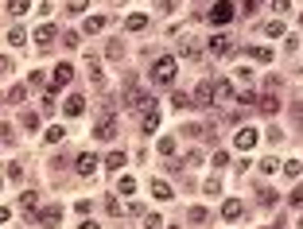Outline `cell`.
Returning <instances> with one entry per match:
<instances>
[{
    "mask_svg": "<svg viewBox=\"0 0 303 229\" xmlns=\"http://www.w3.org/2000/svg\"><path fill=\"white\" fill-rule=\"evenodd\" d=\"M105 167H109V171H121V167H125V151H109Z\"/></svg>",
    "mask_w": 303,
    "mask_h": 229,
    "instance_id": "ac0fdd59",
    "label": "cell"
},
{
    "mask_svg": "<svg viewBox=\"0 0 303 229\" xmlns=\"http://www.w3.org/2000/svg\"><path fill=\"white\" fill-rule=\"evenodd\" d=\"M121 51H125V47H121V39H109V59H125Z\"/></svg>",
    "mask_w": 303,
    "mask_h": 229,
    "instance_id": "484cf974",
    "label": "cell"
},
{
    "mask_svg": "<svg viewBox=\"0 0 303 229\" xmlns=\"http://www.w3.org/2000/svg\"><path fill=\"white\" fill-rule=\"evenodd\" d=\"M218 97V82H198V89H195V105H210Z\"/></svg>",
    "mask_w": 303,
    "mask_h": 229,
    "instance_id": "277c9868",
    "label": "cell"
},
{
    "mask_svg": "<svg viewBox=\"0 0 303 229\" xmlns=\"http://www.w3.org/2000/svg\"><path fill=\"white\" fill-rule=\"evenodd\" d=\"M152 194H156L160 202H167V198H171V194H175V190H171L167 183H160V179H152Z\"/></svg>",
    "mask_w": 303,
    "mask_h": 229,
    "instance_id": "2e32d148",
    "label": "cell"
},
{
    "mask_svg": "<svg viewBox=\"0 0 303 229\" xmlns=\"http://www.w3.org/2000/svg\"><path fill=\"white\" fill-rule=\"evenodd\" d=\"M253 59H257V62H268V59H272V51H268V47H253Z\"/></svg>",
    "mask_w": 303,
    "mask_h": 229,
    "instance_id": "d4e9b609",
    "label": "cell"
},
{
    "mask_svg": "<svg viewBox=\"0 0 303 229\" xmlns=\"http://www.w3.org/2000/svg\"><path fill=\"white\" fill-rule=\"evenodd\" d=\"M70 78H74V66H70V62H59V66H54V86H51V93H54L59 86H66Z\"/></svg>",
    "mask_w": 303,
    "mask_h": 229,
    "instance_id": "9c48e42d",
    "label": "cell"
},
{
    "mask_svg": "<svg viewBox=\"0 0 303 229\" xmlns=\"http://www.w3.org/2000/svg\"><path fill=\"white\" fill-rule=\"evenodd\" d=\"M175 8V0H156V12H171Z\"/></svg>",
    "mask_w": 303,
    "mask_h": 229,
    "instance_id": "836d02e7",
    "label": "cell"
},
{
    "mask_svg": "<svg viewBox=\"0 0 303 229\" xmlns=\"http://www.w3.org/2000/svg\"><path fill=\"white\" fill-rule=\"evenodd\" d=\"M24 128H27V132H39V117L35 113H24Z\"/></svg>",
    "mask_w": 303,
    "mask_h": 229,
    "instance_id": "603a6c76",
    "label": "cell"
},
{
    "mask_svg": "<svg viewBox=\"0 0 303 229\" xmlns=\"http://www.w3.org/2000/svg\"><path fill=\"white\" fill-rule=\"evenodd\" d=\"M253 144H257V128H241V132H237V148L249 151Z\"/></svg>",
    "mask_w": 303,
    "mask_h": 229,
    "instance_id": "5bb4252c",
    "label": "cell"
},
{
    "mask_svg": "<svg viewBox=\"0 0 303 229\" xmlns=\"http://www.w3.org/2000/svg\"><path fill=\"white\" fill-rule=\"evenodd\" d=\"M230 20H233V4L230 0H218L210 8V24H230Z\"/></svg>",
    "mask_w": 303,
    "mask_h": 229,
    "instance_id": "5b68a950",
    "label": "cell"
},
{
    "mask_svg": "<svg viewBox=\"0 0 303 229\" xmlns=\"http://www.w3.org/2000/svg\"><path fill=\"white\" fill-rule=\"evenodd\" d=\"M160 128V113H148V121H144V132H156Z\"/></svg>",
    "mask_w": 303,
    "mask_h": 229,
    "instance_id": "83f0119b",
    "label": "cell"
},
{
    "mask_svg": "<svg viewBox=\"0 0 303 229\" xmlns=\"http://www.w3.org/2000/svg\"><path fill=\"white\" fill-rule=\"evenodd\" d=\"M31 8V0H8V12L12 16H20V12H27Z\"/></svg>",
    "mask_w": 303,
    "mask_h": 229,
    "instance_id": "7402d4cb",
    "label": "cell"
},
{
    "mask_svg": "<svg viewBox=\"0 0 303 229\" xmlns=\"http://www.w3.org/2000/svg\"><path fill=\"white\" fill-rule=\"evenodd\" d=\"M163 221H160V214H144V229H160Z\"/></svg>",
    "mask_w": 303,
    "mask_h": 229,
    "instance_id": "4dcf8cb0",
    "label": "cell"
},
{
    "mask_svg": "<svg viewBox=\"0 0 303 229\" xmlns=\"http://www.w3.org/2000/svg\"><path fill=\"white\" fill-rule=\"evenodd\" d=\"M128 24V31H144V27H148V16H140V12H132V16L125 20Z\"/></svg>",
    "mask_w": 303,
    "mask_h": 229,
    "instance_id": "e0dca14e",
    "label": "cell"
},
{
    "mask_svg": "<svg viewBox=\"0 0 303 229\" xmlns=\"http://www.w3.org/2000/svg\"><path fill=\"white\" fill-rule=\"evenodd\" d=\"M82 109H86V97H82V93H70V97H66V105H63V113H66V117H78Z\"/></svg>",
    "mask_w": 303,
    "mask_h": 229,
    "instance_id": "30bf717a",
    "label": "cell"
},
{
    "mask_svg": "<svg viewBox=\"0 0 303 229\" xmlns=\"http://www.w3.org/2000/svg\"><path fill=\"white\" fill-rule=\"evenodd\" d=\"M54 35H59V27H54V24H39V27H35V43H39V47H51Z\"/></svg>",
    "mask_w": 303,
    "mask_h": 229,
    "instance_id": "ba28073f",
    "label": "cell"
},
{
    "mask_svg": "<svg viewBox=\"0 0 303 229\" xmlns=\"http://www.w3.org/2000/svg\"><path fill=\"white\" fill-rule=\"evenodd\" d=\"M117 190H121V194H132V190H136V183L125 175V179H117Z\"/></svg>",
    "mask_w": 303,
    "mask_h": 229,
    "instance_id": "cb8c5ba5",
    "label": "cell"
},
{
    "mask_svg": "<svg viewBox=\"0 0 303 229\" xmlns=\"http://www.w3.org/2000/svg\"><path fill=\"white\" fill-rule=\"evenodd\" d=\"M152 82L156 86H171L175 82V59L171 54H160V59L152 62Z\"/></svg>",
    "mask_w": 303,
    "mask_h": 229,
    "instance_id": "7a4b0ae2",
    "label": "cell"
},
{
    "mask_svg": "<svg viewBox=\"0 0 303 229\" xmlns=\"http://www.w3.org/2000/svg\"><path fill=\"white\" fill-rule=\"evenodd\" d=\"M206 47H210V54H218V59H222V54L230 51V39H225V35H214V39H210Z\"/></svg>",
    "mask_w": 303,
    "mask_h": 229,
    "instance_id": "9a60e30c",
    "label": "cell"
},
{
    "mask_svg": "<svg viewBox=\"0 0 303 229\" xmlns=\"http://www.w3.org/2000/svg\"><path fill=\"white\" fill-rule=\"evenodd\" d=\"M105 24H109L105 16H89L86 24H82V31H86V35H98V31H105Z\"/></svg>",
    "mask_w": 303,
    "mask_h": 229,
    "instance_id": "7c38bea8",
    "label": "cell"
},
{
    "mask_svg": "<svg viewBox=\"0 0 303 229\" xmlns=\"http://www.w3.org/2000/svg\"><path fill=\"white\" fill-rule=\"evenodd\" d=\"M272 12H276V16H288V12H292V4H288V0H272Z\"/></svg>",
    "mask_w": 303,
    "mask_h": 229,
    "instance_id": "f546056e",
    "label": "cell"
},
{
    "mask_svg": "<svg viewBox=\"0 0 303 229\" xmlns=\"http://www.w3.org/2000/svg\"><path fill=\"white\" fill-rule=\"evenodd\" d=\"M260 109H264V113H276V109H280V101H276L272 93H264V97H260Z\"/></svg>",
    "mask_w": 303,
    "mask_h": 229,
    "instance_id": "44dd1931",
    "label": "cell"
},
{
    "mask_svg": "<svg viewBox=\"0 0 303 229\" xmlns=\"http://www.w3.org/2000/svg\"><path fill=\"white\" fill-rule=\"evenodd\" d=\"M125 105L128 109H140V113H156V97H152L144 86H128L125 89Z\"/></svg>",
    "mask_w": 303,
    "mask_h": 229,
    "instance_id": "6da1fadb",
    "label": "cell"
},
{
    "mask_svg": "<svg viewBox=\"0 0 303 229\" xmlns=\"http://www.w3.org/2000/svg\"><path fill=\"white\" fill-rule=\"evenodd\" d=\"M292 206H303V186H295V190H292Z\"/></svg>",
    "mask_w": 303,
    "mask_h": 229,
    "instance_id": "d590c367",
    "label": "cell"
},
{
    "mask_svg": "<svg viewBox=\"0 0 303 229\" xmlns=\"http://www.w3.org/2000/svg\"><path fill=\"white\" fill-rule=\"evenodd\" d=\"M63 140V124H54V128H47V144H59Z\"/></svg>",
    "mask_w": 303,
    "mask_h": 229,
    "instance_id": "4316f807",
    "label": "cell"
},
{
    "mask_svg": "<svg viewBox=\"0 0 303 229\" xmlns=\"http://www.w3.org/2000/svg\"><path fill=\"white\" fill-rule=\"evenodd\" d=\"M264 35H268V39H276V35H284V24H280V20H276V24H268V27H264Z\"/></svg>",
    "mask_w": 303,
    "mask_h": 229,
    "instance_id": "f1b7e54d",
    "label": "cell"
},
{
    "mask_svg": "<svg viewBox=\"0 0 303 229\" xmlns=\"http://www.w3.org/2000/svg\"><path fill=\"white\" fill-rule=\"evenodd\" d=\"M24 97H27V86H12V89H8V101H12V105H20Z\"/></svg>",
    "mask_w": 303,
    "mask_h": 229,
    "instance_id": "ffe728a7",
    "label": "cell"
},
{
    "mask_svg": "<svg viewBox=\"0 0 303 229\" xmlns=\"http://www.w3.org/2000/svg\"><path fill=\"white\" fill-rule=\"evenodd\" d=\"M113 136H117V117H101L93 124V140H113Z\"/></svg>",
    "mask_w": 303,
    "mask_h": 229,
    "instance_id": "3957f363",
    "label": "cell"
},
{
    "mask_svg": "<svg viewBox=\"0 0 303 229\" xmlns=\"http://www.w3.org/2000/svg\"><path fill=\"white\" fill-rule=\"evenodd\" d=\"M299 229H303V221H299Z\"/></svg>",
    "mask_w": 303,
    "mask_h": 229,
    "instance_id": "ab89813d",
    "label": "cell"
},
{
    "mask_svg": "<svg viewBox=\"0 0 303 229\" xmlns=\"http://www.w3.org/2000/svg\"><path fill=\"white\" fill-rule=\"evenodd\" d=\"M105 210H109V214H117V218L125 214V210H121V202H117V198H105Z\"/></svg>",
    "mask_w": 303,
    "mask_h": 229,
    "instance_id": "d6a6232c",
    "label": "cell"
},
{
    "mask_svg": "<svg viewBox=\"0 0 303 229\" xmlns=\"http://www.w3.org/2000/svg\"><path fill=\"white\" fill-rule=\"evenodd\" d=\"M241 210H245V206H241L237 198H230V202L222 206V218H225V221H237V218H241Z\"/></svg>",
    "mask_w": 303,
    "mask_h": 229,
    "instance_id": "4fadbf2b",
    "label": "cell"
},
{
    "mask_svg": "<svg viewBox=\"0 0 303 229\" xmlns=\"http://www.w3.org/2000/svg\"><path fill=\"white\" fill-rule=\"evenodd\" d=\"M0 140H12V128H8V124H0Z\"/></svg>",
    "mask_w": 303,
    "mask_h": 229,
    "instance_id": "8d00e7d4",
    "label": "cell"
},
{
    "mask_svg": "<svg viewBox=\"0 0 303 229\" xmlns=\"http://www.w3.org/2000/svg\"><path fill=\"white\" fill-rule=\"evenodd\" d=\"M8 43H12V47L27 43V31H24V27H12V31H8Z\"/></svg>",
    "mask_w": 303,
    "mask_h": 229,
    "instance_id": "d6986e66",
    "label": "cell"
},
{
    "mask_svg": "<svg viewBox=\"0 0 303 229\" xmlns=\"http://www.w3.org/2000/svg\"><path fill=\"white\" fill-rule=\"evenodd\" d=\"M78 229H101V225H98V221H82Z\"/></svg>",
    "mask_w": 303,
    "mask_h": 229,
    "instance_id": "74e56055",
    "label": "cell"
},
{
    "mask_svg": "<svg viewBox=\"0 0 303 229\" xmlns=\"http://www.w3.org/2000/svg\"><path fill=\"white\" fill-rule=\"evenodd\" d=\"M31 218H35L39 225L54 229V225H59V221H63V210H59V206H51V210H43V214H31Z\"/></svg>",
    "mask_w": 303,
    "mask_h": 229,
    "instance_id": "52a82bcc",
    "label": "cell"
},
{
    "mask_svg": "<svg viewBox=\"0 0 303 229\" xmlns=\"http://www.w3.org/2000/svg\"><path fill=\"white\" fill-rule=\"evenodd\" d=\"M35 206H39V194L35 190H24V194H20V210H27V218L35 214Z\"/></svg>",
    "mask_w": 303,
    "mask_h": 229,
    "instance_id": "8fae6325",
    "label": "cell"
},
{
    "mask_svg": "<svg viewBox=\"0 0 303 229\" xmlns=\"http://www.w3.org/2000/svg\"><path fill=\"white\" fill-rule=\"evenodd\" d=\"M74 167H78V175H82V179H89V175H93V171H98V156H89V151H82Z\"/></svg>",
    "mask_w": 303,
    "mask_h": 229,
    "instance_id": "8992f818",
    "label": "cell"
},
{
    "mask_svg": "<svg viewBox=\"0 0 303 229\" xmlns=\"http://www.w3.org/2000/svg\"><path fill=\"white\" fill-rule=\"evenodd\" d=\"M4 70H8V59H0V74H4Z\"/></svg>",
    "mask_w": 303,
    "mask_h": 229,
    "instance_id": "f35d334b",
    "label": "cell"
},
{
    "mask_svg": "<svg viewBox=\"0 0 303 229\" xmlns=\"http://www.w3.org/2000/svg\"><path fill=\"white\" fill-rule=\"evenodd\" d=\"M86 4H89V0H70V12L78 16V12H86Z\"/></svg>",
    "mask_w": 303,
    "mask_h": 229,
    "instance_id": "e575fe53",
    "label": "cell"
},
{
    "mask_svg": "<svg viewBox=\"0 0 303 229\" xmlns=\"http://www.w3.org/2000/svg\"><path fill=\"white\" fill-rule=\"evenodd\" d=\"M299 24H303V16H299Z\"/></svg>",
    "mask_w": 303,
    "mask_h": 229,
    "instance_id": "60d3db41",
    "label": "cell"
},
{
    "mask_svg": "<svg viewBox=\"0 0 303 229\" xmlns=\"http://www.w3.org/2000/svg\"><path fill=\"white\" fill-rule=\"evenodd\" d=\"M160 151H163V156H175V140H167V136H163V140H160Z\"/></svg>",
    "mask_w": 303,
    "mask_h": 229,
    "instance_id": "1f68e13d",
    "label": "cell"
}]
</instances>
